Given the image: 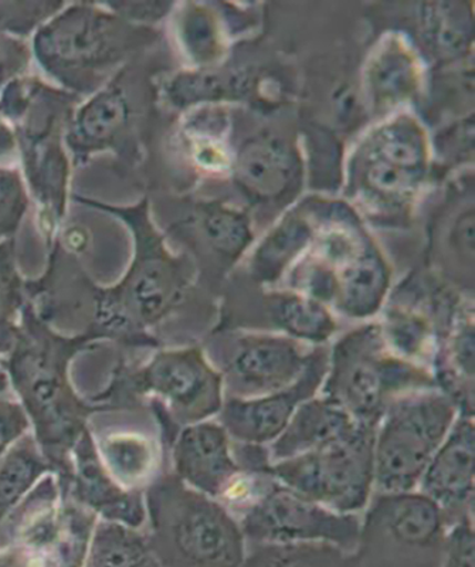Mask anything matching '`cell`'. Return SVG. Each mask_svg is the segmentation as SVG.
<instances>
[{
    "label": "cell",
    "instance_id": "1f68e13d",
    "mask_svg": "<svg viewBox=\"0 0 475 567\" xmlns=\"http://www.w3.org/2000/svg\"><path fill=\"white\" fill-rule=\"evenodd\" d=\"M363 194L376 205L403 206L413 199L426 175L414 174L363 152L361 162Z\"/></svg>",
    "mask_w": 475,
    "mask_h": 567
},
{
    "label": "cell",
    "instance_id": "7c38bea8",
    "mask_svg": "<svg viewBox=\"0 0 475 567\" xmlns=\"http://www.w3.org/2000/svg\"><path fill=\"white\" fill-rule=\"evenodd\" d=\"M89 432L104 467L124 488L145 491L169 470L168 447L149 403L101 408Z\"/></svg>",
    "mask_w": 475,
    "mask_h": 567
},
{
    "label": "cell",
    "instance_id": "3957f363",
    "mask_svg": "<svg viewBox=\"0 0 475 567\" xmlns=\"http://www.w3.org/2000/svg\"><path fill=\"white\" fill-rule=\"evenodd\" d=\"M81 101L37 78L10 81L0 89V118L13 131L23 179L37 202L40 230L49 248L59 240L68 209L70 159L65 131Z\"/></svg>",
    "mask_w": 475,
    "mask_h": 567
},
{
    "label": "cell",
    "instance_id": "836d02e7",
    "mask_svg": "<svg viewBox=\"0 0 475 567\" xmlns=\"http://www.w3.org/2000/svg\"><path fill=\"white\" fill-rule=\"evenodd\" d=\"M30 206L22 172L0 165V243L14 239Z\"/></svg>",
    "mask_w": 475,
    "mask_h": 567
},
{
    "label": "cell",
    "instance_id": "484cf974",
    "mask_svg": "<svg viewBox=\"0 0 475 567\" xmlns=\"http://www.w3.org/2000/svg\"><path fill=\"white\" fill-rule=\"evenodd\" d=\"M316 239L314 227L302 216L291 215L261 243L251 260V276L257 282L275 284L287 268L298 261Z\"/></svg>",
    "mask_w": 475,
    "mask_h": 567
},
{
    "label": "cell",
    "instance_id": "603a6c76",
    "mask_svg": "<svg viewBox=\"0 0 475 567\" xmlns=\"http://www.w3.org/2000/svg\"><path fill=\"white\" fill-rule=\"evenodd\" d=\"M269 332L280 333L308 347H326L338 322L330 307L296 291H275L265 297Z\"/></svg>",
    "mask_w": 475,
    "mask_h": 567
},
{
    "label": "cell",
    "instance_id": "ac0fdd59",
    "mask_svg": "<svg viewBox=\"0 0 475 567\" xmlns=\"http://www.w3.org/2000/svg\"><path fill=\"white\" fill-rule=\"evenodd\" d=\"M240 189L251 199L276 202L300 184L302 166L295 145L280 135L247 141L231 166Z\"/></svg>",
    "mask_w": 475,
    "mask_h": 567
},
{
    "label": "cell",
    "instance_id": "d4e9b609",
    "mask_svg": "<svg viewBox=\"0 0 475 567\" xmlns=\"http://www.w3.org/2000/svg\"><path fill=\"white\" fill-rule=\"evenodd\" d=\"M363 152L397 168L426 175L431 150L423 126L411 115H397L379 126Z\"/></svg>",
    "mask_w": 475,
    "mask_h": 567
},
{
    "label": "cell",
    "instance_id": "e575fe53",
    "mask_svg": "<svg viewBox=\"0 0 475 567\" xmlns=\"http://www.w3.org/2000/svg\"><path fill=\"white\" fill-rule=\"evenodd\" d=\"M64 2H0V32L13 38L28 40L42 28L45 22L60 9Z\"/></svg>",
    "mask_w": 475,
    "mask_h": 567
},
{
    "label": "cell",
    "instance_id": "4dcf8cb0",
    "mask_svg": "<svg viewBox=\"0 0 475 567\" xmlns=\"http://www.w3.org/2000/svg\"><path fill=\"white\" fill-rule=\"evenodd\" d=\"M241 567H359L357 555L328 544L247 545Z\"/></svg>",
    "mask_w": 475,
    "mask_h": 567
},
{
    "label": "cell",
    "instance_id": "d6a6232c",
    "mask_svg": "<svg viewBox=\"0 0 475 567\" xmlns=\"http://www.w3.org/2000/svg\"><path fill=\"white\" fill-rule=\"evenodd\" d=\"M200 219L207 241L229 260L239 258L252 240L250 220L234 207L204 205Z\"/></svg>",
    "mask_w": 475,
    "mask_h": 567
},
{
    "label": "cell",
    "instance_id": "83f0119b",
    "mask_svg": "<svg viewBox=\"0 0 475 567\" xmlns=\"http://www.w3.org/2000/svg\"><path fill=\"white\" fill-rule=\"evenodd\" d=\"M53 474L32 433L23 435L0 460V526L44 475Z\"/></svg>",
    "mask_w": 475,
    "mask_h": 567
},
{
    "label": "cell",
    "instance_id": "8d00e7d4",
    "mask_svg": "<svg viewBox=\"0 0 475 567\" xmlns=\"http://www.w3.org/2000/svg\"><path fill=\"white\" fill-rule=\"evenodd\" d=\"M28 433L29 420L18 400L12 393L0 394V460Z\"/></svg>",
    "mask_w": 475,
    "mask_h": 567
},
{
    "label": "cell",
    "instance_id": "f1b7e54d",
    "mask_svg": "<svg viewBox=\"0 0 475 567\" xmlns=\"http://www.w3.org/2000/svg\"><path fill=\"white\" fill-rule=\"evenodd\" d=\"M175 34L182 52L196 68H207L224 54L219 20L204 4H180V10L175 12Z\"/></svg>",
    "mask_w": 475,
    "mask_h": 567
},
{
    "label": "cell",
    "instance_id": "44dd1931",
    "mask_svg": "<svg viewBox=\"0 0 475 567\" xmlns=\"http://www.w3.org/2000/svg\"><path fill=\"white\" fill-rule=\"evenodd\" d=\"M392 272L385 258L372 245L359 251L337 271V293L332 306L343 317L369 319L385 306Z\"/></svg>",
    "mask_w": 475,
    "mask_h": 567
},
{
    "label": "cell",
    "instance_id": "7402d4cb",
    "mask_svg": "<svg viewBox=\"0 0 475 567\" xmlns=\"http://www.w3.org/2000/svg\"><path fill=\"white\" fill-rule=\"evenodd\" d=\"M436 388L456 404L459 416L474 417L475 337L473 316L464 312L438 343L432 364Z\"/></svg>",
    "mask_w": 475,
    "mask_h": 567
},
{
    "label": "cell",
    "instance_id": "52a82bcc",
    "mask_svg": "<svg viewBox=\"0 0 475 567\" xmlns=\"http://www.w3.org/2000/svg\"><path fill=\"white\" fill-rule=\"evenodd\" d=\"M459 416L438 389L395 400L375 433V493L416 491L428 463Z\"/></svg>",
    "mask_w": 475,
    "mask_h": 567
},
{
    "label": "cell",
    "instance_id": "d6986e66",
    "mask_svg": "<svg viewBox=\"0 0 475 567\" xmlns=\"http://www.w3.org/2000/svg\"><path fill=\"white\" fill-rule=\"evenodd\" d=\"M357 424L345 410L322 394H317L297 409L282 433L267 445L270 465L335 442Z\"/></svg>",
    "mask_w": 475,
    "mask_h": 567
},
{
    "label": "cell",
    "instance_id": "f35d334b",
    "mask_svg": "<svg viewBox=\"0 0 475 567\" xmlns=\"http://www.w3.org/2000/svg\"><path fill=\"white\" fill-rule=\"evenodd\" d=\"M0 567H65L53 551L27 544H10L0 548Z\"/></svg>",
    "mask_w": 475,
    "mask_h": 567
},
{
    "label": "cell",
    "instance_id": "5bb4252c",
    "mask_svg": "<svg viewBox=\"0 0 475 567\" xmlns=\"http://www.w3.org/2000/svg\"><path fill=\"white\" fill-rule=\"evenodd\" d=\"M330 348L316 347L295 383L256 399H225L217 422L236 443L270 445L290 423L297 409L320 394Z\"/></svg>",
    "mask_w": 475,
    "mask_h": 567
},
{
    "label": "cell",
    "instance_id": "4fadbf2b",
    "mask_svg": "<svg viewBox=\"0 0 475 567\" xmlns=\"http://www.w3.org/2000/svg\"><path fill=\"white\" fill-rule=\"evenodd\" d=\"M131 63L97 93L75 106L64 138L74 166L87 164L93 156L105 152L117 156L124 166L138 161L136 120L140 109L133 94Z\"/></svg>",
    "mask_w": 475,
    "mask_h": 567
},
{
    "label": "cell",
    "instance_id": "e0dca14e",
    "mask_svg": "<svg viewBox=\"0 0 475 567\" xmlns=\"http://www.w3.org/2000/svg\"><path fill=\"white\" fill-rule=\"evenodd\" d=\"M474 417L458 416L424 471L417 491L436 503L453 526L474 518Z\"/></svg>",
    "mask_w": 475,
    "mask_h": 567
},
{
    "label": "cell",
    "instance_id": "cb8c5ba5",
    "mask_svg": "<svg viewBox=\"0 0 475 567\" xmlns=\"http://www.w3.org/2000/svg\"><path fill=\"white\" fill-rule=\"evenodd\" d=\"M417 23L424 44L440 60L457 59L473 44V14L464 3L419 4Z\"/></svg>",
    "mask_w": 475,
    "mask_h": 567
},
{
    "label": "cell",
    "instance_id": "f546056e",
    "mask_svg": "<svg viewBox=\"0 0 475 567\" xmlns=\"http://www.w3.org/2000/svg\"><path fill=\"white\" fill-rule=\"evenodd\" d=\"M28 306L27 280L20 275L14 239L0 243V367L17 346Z\"/></svg>",
    "mask_w": 475,
    "mask_h": 567
},
{
    "label": "cell",
    "instance_id": "30bf717a",
    "mask_svg": "<svg viewBox=\"0 0 475 567\" xmlns=\"http://www.w3.org/2000/svg\"><path fill=\"white\" fill-rule=\"evenodd\" d=\"M376 427H355L314 452L271 464L278 483L335 513L358 515L375 494Z\"/></svg>",
    "mask_w": 475,
    "mask_h": 567
},
{
    "label": "cell",
    "instance_id": "ab89813d",
    "mask_svg": "<svg viewBox=\"0 0 475 567\" xmlns=\"http://www.w3.org/2000/svg\"><path fill=\"white\" fill-rule=\"evenodd\" d=\"M8 393H10L8 378L7 374H4V372L2 371V369H0V394Z\"/></svg>",
    "mask_w": 475,
    "mask_h": 567
},
{
    "label": "cell",
    "instance_id": "9c48e42d",
    "mask_svg": "<svg viewBox=\"0 0 475 567\" xmlns=\"http://www.w3.org/2000/svg\"><path fill=\"white\" fill-rule=\"evenodd\" d=\"M443 511L421 491L376 494L362 519L359 567H442L448 534Z\"/></svg>",
    "mask_w": 475,
    "mask_h": 567
},
{
    "label": "cell",
    "instance_id": "5b68a950",
    "mask_svg": "<svg viewBox=\"0 0 475 567\" xmlns=\"http://www.w3.org/2000/svg\"><path fill=\"white\" fill-rule=\"evenodd\" d=\"M144 534L162 567H241L247 540L219 499L165 471L145 489Z\"/></svg>",
    "mask_w": 475,
    "mask_h": 567
},
{
    "label": "cell",
    "instance_id": "7a4b0ae2",
    "mask_svg": "<svg viewBox=\"0 0 475 567\" xmlns=\"http://www.w3.org/2000/svg\"><path fill=\"white\" fill-rule=\"evenodd\" d=\"M93 343L54 331L28 301L17 346L0 367L60 489L70 477L74 445L101 409L79 392L72 374L75 358Z\"/></svg>",
    "mask_w": 475,
    "mask_h": 567
},
{
    "label": "cell",
    "instance_id": "74e56055",
    "mask_svg": "<svg viewBox=\"0 0 475 567\" xmlns=\"http://www.w3.org/2000/svg\"><path fill=\"white\" fill-rule=\"evenodd\" d=\"M105 8L136 27L151 28L168 17L175 3L168 2H104Z\"/></svg>",
    "mask_w": 475,
    "mask_h": 567
},
{
    "label": "cell",
    "instance_id": "d590c367",
    "mask_svg": "<svg viewBox=\"0 0 475 567\" xmlns=\"http://www.w3.org/2000/svg\"><path fill=\"white\" fill-rule=\"evenodd\" d=\"M442 567H475L474 518L450 526Z\"/></svg>",
    "mask_w": 475,
    "mask_h": 567
},
{
    "label": "cell",
    "instance_id": "2e32d148",
    "mask_svg": "<svg viewBox=\"0 0 475 567\" xmlns=\"http://www.w3.org/2000/svg\"><path fill=\"white\" fill-rule=\"evenodd\" d=\"M60 491L63 498L83 506L99 520L136 530L145 528V491L126 489L113 478L95 450L89 427L74 445L70 477Z\"/></svg>",
    "mask_w": 475,
    "mask_h": 567
},
{
    "label": "cell",
    "instance_id": "8992f818",
    "mask_svg": "<svg viewBox=\"0 0 475 567\" xmlns=\"http://www.w3.org/2000/svg\"><path fill=\"white\" fill-rule=\"evenodd\" d=\"M427 389H437L433 373L396 357L388 348L381 326L369 322L333 343L320 394L357 423L378 427L395 400Z\"/></svg>",
    "mask_w": 475,
    "mask_h": 567
},
{
    "label": "cell",
    "instance_id": "4316f807",
    "mask_svg": "<svg viewBox=\"0 0 475 567\" xmlns=\"http://www.w3.org/2000/svg\"><path fill=\"white\" fill-rule=\"evenodd\" d=\"M83 567H162L144 530L99 520Z\"/></svg>",
    "mask_w": 475,
    "mask_h": 567
},
{
    "label": "cell",
    "instance_id": "ba28073f",
    "mask_svg": "<svg viewBox=\"0 0 475 567\" xmlns=\"http://www.w3.org/2000/svg\"><path fill=\"white\" fill-rule=\"evenodd\" d=\"M235 511L247 545L328 544L355 554L361 538L359 515L335 513L297 494L269 470L255 475L249 496Z\"/></svg>",
    "mask_w": 475,
    "mask_h": 567
},
{
    "label": "cell",
    "instance_id": "9a60e30c",
    "mask_svg": "<svg viewBox=\"0 0 475 567\" xmlns=\"http://www.w3.org/2000/svg\"><path fill=\"white\" fill-rule=\"evenodd\" d=\"M168 465L182 483L219 501L245 473L237 464L234 440L217 420L179 429L169 444Z\"/></svg>",
    "mask_w": 475,
    "mask_h": 567
},
{
    "label": "cell",
    "instance_id": "ffe728a7",
    "mask_svg": "<svg viewBox=\"0 0 475 567\" xmlns=\"http://www.w3.org/2000/svg\"><path fill=\"white\" fill-rule=\"evenodd\" d=\"M421 62L399 38H388L379 44L365 69L369 103L376 111H391L406 103L421 85Z\"/></svg>",
    "mask_w": 475,
    "mask_h": 567
},
{
    "label": "cell",
    "instance_id": "6da1fadb",
    "mask_svg": "<svg viewBox=\"0 0 475 567\" xmlns=\"http://www.w3.org/2000/svg\"><path fill=\"white\" fill-rule=\"evenodd\" d=\"M78 204L109 213L133 237L130 266L113 286L93 288V313L87 338L123 351L153 352L164 348L161 332L184 303L190 271L184 258L172 255L149 215V202L114 206L74 195Z\"/></svg>",
    "mask_w": 475,
    "mask_h": 567
},
{
    "label": "cell",
    "instance_id": "277c9868",
    "mask_svg": "<svg viewBox=\"0 0 475 567\" xmlns=\"http://www.w3.org/2000/svg\"><path fill=\"white\" fill-rule=\"evenodd\" d=\"M151 33L103 3H65L32 35L30 52L55 87L85 100L134 62Z\"/></svg>",
    "mask_w": 475,
    "mask_h": 567
},
{
    "label": "cell",
    "instance_id": "8fae6325",
    "mask_svg": "<svg viewBox=\"0 0 475 567\" xmlns=\"http://www.w3.org/2000/svg\"><path fill=\"white\" fill-rule=\"evenodd\" d=\"M200 347L220 374L226 399H256L290 386L316 348L267 331L215 332Z\"/></svg>",
    "mask_w": 475,
    "mask_h": 567
}]
</instances>
